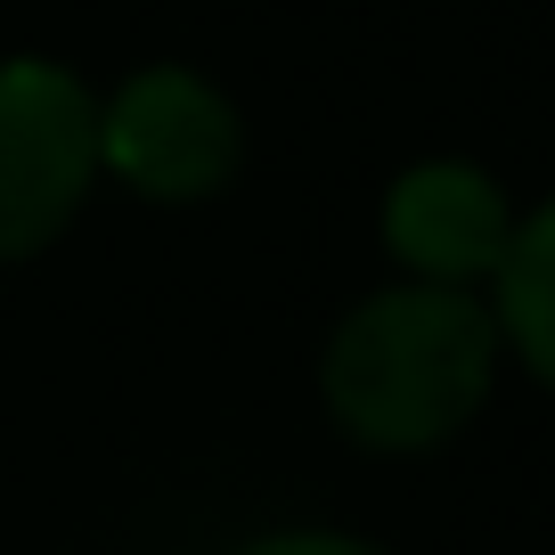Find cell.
Listing matches in <instances>:
<instances>
[{"instance_id": "obj_5", "label": "cell", "mask_w": 555, "mask_h": 555, "mask_svg": "<svg viewBox=\"0 0 555 555\" xmlns=\"http://www.w3.org/2000/svg\"><path fill=\"white\" fill-rule=\"evenodd\" d=\"M490 319L499 344L539 392H555V196L522 212L515 245H506L499 278H490Z\"/></svg>"}, {"instance_id": "obj_1", "label": "cell", "mask_w": 555, "mask_h": 555, "mask_svg": "<svg viewBox=\"0 0 555 555\" xmlns=\"http://www.w3.org/2000/svg\"><path fill=\"white\" fill-rule=\"evenodd\" d=\"M499 367L490 295L384 278L319 344V409L367 457H434L490 409Z\"/></svg>"}, {"instance_id": "obj_2", "label": "cell", "mask_w": 555, "mask_h": 555, "mask_svg": "<svg viewBox=\"0 0 555 555\" xmlns=\"http://www.w3.org/2000/svg\"><path fill=\"white\" fill-rule=\"evenodd\" d=\"M245 172V115L205 66L147 57L99 90V180L164 212L212 205Z\"/></svg>"}, {"instance_id": "obj_6", "label": "cell", "mask_w": 555, "mask_h": 555, "mask_svg": "<svg viewBox=\"0 0 555 555\" xmlns=\"http://www.w3.org/2000/svg\"><path fill=\"white\" fill-rule=\"evenodd\" d=\"M229 555H392L360 531H335V522H286V531H261V539H237Z\"/></svg>"}, {"instance_id": "obj_3", "label": "cell", "mask_w": 555, "mask_h": 555, "mask_svg": "<svg viewBox=\"0 0 555 555\" xmlns=\"http://www.w3.org/2000/svg\"><path fill=\"white\" fill-rule=\"evenodd\" d=\"M99 189V90L66 57H0V270L41 261Z\"/></svg>"}, {"instance_id": "obj_4", "label": "cell", "mask_w": 555, "mask_h": 555, "mask_svg": "<svg viewBox=\"0 0 555 555\" xmlns=\"http://www.w3.org/2000/svg\"><path fill=\"white\" fill-rule=\"evenodd\" d=\"M515 229H522V205L474 156H416L376 196V245L392 261V278H416V286L490 295Z\"/></svg>"}]
</instances>
